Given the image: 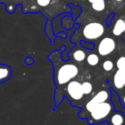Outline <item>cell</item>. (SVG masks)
Wrapping results in <instances>:
<instances>
[{"mask_svg":"<svg viewBox=\"0 0 125 125\" xmlns=\"http://www.w3.org/2000/svg\"><path fill=\"white\" fill-rule=\"evenodd\" d=\"M113 111V104L107 101L96 104L92 110L87 114L85 118H88V123L90 125L100 124L107 121Z\"/></svg>","mask_w":125,"mask_h":125,"instance_id":"cell-1","label":"cell"},{"mask_svg":"<svg viewBox=\"0 0 125 125\" xmlns=\"http://www.w3.org/2000/svg\"><path fill=\"white\" fill-rule=\"evenodd\" d=\"M78 73L79 69L75 65L72 63L62 65L55 74L54 81L57 85H65L76 77Z\"/></svg>","mask_w":125,"mask_h":125,"instance_id":"cell-2","label":"cell"},{"mask_svg":"<svg viewBox=\"0 0 125 125\" xmlns=\"http://www.w3.org/2000/svg\"><path fill=\"white\" fill-rule=\"evenodd\" d=\"M110 95L107 91L105 90L100 91L85 104V111H81L79 113V116L81 118H85L87 114L89 113L96 104L108 101L110 99Z\"/></svg>","mask_w":125,"mask_h":125,"instance_id":"cell-3","label":"cell"},{"mask_svg":"<svg viewBox=\"0 0 125 125\" xmlns=\"http://www.w3.org/2000/svg\"><path fill=\"white\" fill-rule=\"evenodd\" d=\"M104 28L99 22H91L85 26L83 30V36L88 40H96L103 35Z\"/></svg>","mask_w":125,"mask_h":125,"instance_id":"cell-4","label":"cell"},{"mask_svg":"<svg viewBox=\"0 0 125 125\" xmlns=\"http://www.w3.org/2000/svg\"><path fill=\"white\" fill-rule=\"evenodd\" d=\"M66 91L69 98H68L70 101H80L83 99L84 94L82 89V84L78 81L73 80L70 81L66 87Z\"/></svg>","mask_w":125,"mask_h":125,"instance_id":"cell-5","label":"cell"},{"mask_svg":"<svg viewBox=\"0 0 125 125\" xmlns=\"http://www.w3.org/2000/svg\"><path fill=\"white\" fill-rule=\"evenodd\" d=\"M115 49V42L112 38H104L99 43L98 52L101 56H107Z\"/></svg>","mask_w":125,"mask_h":125,"instance_id":"cell-6","label":"cell"},{"mask_svg":"<svg viewBox=\"0 0 125 125\" xmlns=\"http://www.w3.org/2000/svg\"><path fill=\"white\" fill-rule=\"evenodd\" d=\"M107 121L110 125H125V115L120 111H113Z\"/></svg>","mask_w":125,"mask_h":125,"instance_id":"cell-7","label":"cell"},{"mask_svg":"<svg viewBox=\"0 0 125 125\" xmlns=\"http://www.w3.org/2000/svg\"><path fill=\"white\" fill-rule=\"evenodd\" d=\"M124 75H125V70L118 69L113 77V84L116 89L121 90L124 88Z\"/></svg>","mask_w":125,"mask_h":125,"instance_id":"cell-8","label":"cell"},{"mask_svg":"<svg viewBox=\"0 0 125 125\" xmlns=\"http://www.w3.org/2000/svg\"><path fill=\"white\" fill-rule=\"evenodd\" d=\"M12 76L11 68L6 64H0V84L8 81Z\"/></svg>","mask_w":125,"mask_h":125,"instance_id":"cell-9","label":"cell"},{"mask_svg":"<svg viewBox=\"0 0 125 125\" xmlns=\"http://www.w3.org/2000/svg\"><path fill=\"white\" fill-rule=\"evenodd\" d=\"M125 32V21L120 19H118L113 27V34L115 36H119Z\"/></svg>","mask_w":125,"mask_h":125,"instance_id":"cell-10","label":"cell"},{"mask_svg":"<svg viewBox=\"0 0 125 125\" xmlns=\"http://www.w3.org/2000/svg\"><path fill=\"white\" fill-rule=\"evenodd\" d=\"M87 62L89 66H95L99 62V57L96 54H91L87 57Z\"/></svg>","mask_w":125,"mask_h":125,"instance_id":"cell-11","label":"cell"},{"mask_svg":"<svg viewBox=\"0 0 125 125\" xmlns=\"http://www.w3.org/2000/svg\"><path fill=\"white\" fill-rule=\"evenodd\" d=\"M91 4L92 8L97 12H101L105 8V2L104 0H99V1H96Z\"/></svg>","mask_w":125,"mask_h":125,"instance_id":"cell-12","label":"cell"},{"mask_svg":"<svg viewBox=\"0 0 125 125\" xmlns=\"http://www.w3.org/2000/svg\"><path fill=\"white\" fill-rule=\"evenodd\" d=\"M82 89L84 95H88L93 91V85L90 82H84L82 84Z\"/></svg>","mask_w":125,"mask_h":125,"instance_id":"cell-13","label":"cell"},{"mask_svg":"<svg viewBox=\"0 0 125 125\" xmlns=\"http://www.w3.org/2000/svg\"><path fill=\"white\" fill-rule=\"evenodd\" d=\"M73 57L77 62H82L85 59V53L83 50L79 49L74 53Z\"/></svg>","mask_w":125,"mask_h":125,"instance_id":"cell-14","label":"cell"},{"mask_svg":"<svg viewBox=\"0 0 125 125\" xmlns=\"http://www.w3.org/2000/svg\"><path fill=\"white\" fill-rule=\"evenodd\" d=\"M102 67H103L104 70H105L106 72H110V71L113 69L114 64H113V62L111 60H105V61L103 62Z\"/></svg>","mask_w":125,"mask_h":125,"instance_id":"cell-15","label":"cell"},{"mask_svg":"<svg viewBox=\"0 0 125 125\" xmlns=\"http://www.w3.org/2000/svg\"><path fill=\"white\" fill-rule=\"evenodd\" d=\"M116 66L118 69L125 70V57H121L116 62Z\"/></svg>","mask_w":125,"mask_h":125,"instance_id":"cell-16","label":"cell"},{"mask_svg":"<svg viewBox=\"0 0 125 125\" xmlns=\"http://www.w3.org/2000/svg\"><path fill=\"white\" fill-rule=\"evenodd\" d=\"M51 2V0H37V3L41 7H46Z\"/></svg>","mask_w":125,"mask_h":125,"instance_id":"cell-17","label":"cell"},{"mask_svg":"<svg viewBox=\"0 0 125 125\" xmlns=\"http://www.w3.org/2000/svg\"><path fill=\"white\" fill-rule=\"evenodd\" d=\"M114 16H115V14L114 13H111L110 15V16L107 18V21H106V23H107V26H110V23H111V21H112V18H113L114 17Z\"/></svg>","mask_w":125,"mask_h":125,"instance_id":"cell-18","label":"cell"},{"mask_svg":"<svg viewBox=\"0 0 125 125\" xmlns=\"http://www.w3.org/2000/svg\"><path fill=\"white\" fill-rule=\"evenodd\" d=\"M120 102L121 104L125 108V94L122 96H120Z\"/></svg>","mask_w":125,"mask_h":125,"instance_id":"cell-19","label":"cell"},{"mask_svg":"<svg viewBox=\"0 0 125 125\" xmlns=\"http://www.w3.org/2000/svg\"><path fill=\"white\" fill-rule=\"evenodd\" d=\"M96 1H99V0H88V2H89L90 3H93V2H96Z\"/></svg>","mask_w":125,"mask_h":125,"instance_id":"cell-20","label":"cell"},{"mask_svg":"<svg viewBox=\"0 0 125 125\" xmlns=\"http://www.w3.org/2000/svg\"><path fill=\"white\" fill-rule=\"evenodd\" d=\"M115 1H117V2H121L122 0H115Z\"/></svg>","mask_w":125,"mask_h":125,"instance_id":"cell-21","label":"cell"},{"mask_svg":"<svg viewBox=\"0 0 125 125\" xmlns=\"http://www.w3.org/2000/svg\"><path fill=\"white\" fill-rule=\"evenodd\" d=\"M124 57H125V47H124Z\"/></svg>","mask_w":125,"mask_h":125,"instance_id":"cell-22","label":"cell"},{"mask_svg":"<svg viewBox=\"0 0 125 125\" xmlns=\"http://www.w3.org/2000/svg\"><path fill=\"white\" fill-rule=\"evenodd\" d=\"M83 1H85V0H83Z\"/></svg>","mask_w":125,"mask_h":125,"instance_id":"cell-23","label":"cell"}]
</instances>
